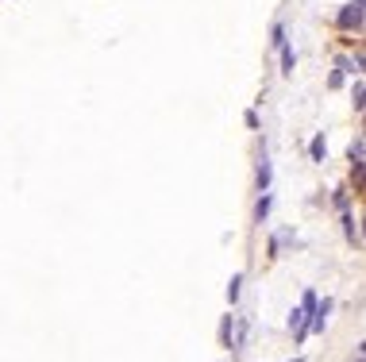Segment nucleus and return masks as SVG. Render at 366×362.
<instances>
[{"mask_svg": "<svg viewBox=\"0 0 366 362\" xmlns=\"http://www.w3.org/2000/svg\"><path fill=\"white\" fill-rule=\"evenodd\" d=\"M301 309L308 312V316H313V309H316V293H313V289H308V293H305V301H301Z\"/></svg>", "mask_w": 366, "mask_h": 362, "instance_id": "obj_9", "label": "nucleus"}, {"mask_svg": "<svg viewBox=\"0 0 366 362\" xmlns=\"http://www.w3.org/2000/svg\"><path fill=\"white\" fill-rule=\"evenodd\" d=\"M278 51H281V73L289 78V73H293V66H297V54H293V46H289V43H281Z\"/></svg>", "mask_w": 366, "mask_h": 362, "instance_id": "obj_4", "label": "nucleus"}, {"mask_svg": "<svg viewBox=\"0 0 366 362\" xmlns=\"http://www.w3.org/2000/svg\"><path fill=\"white\" fill-rule=\"evenodd\" d=\"M362 4L366 0H351V4H343L340 8V16H335V27H340V31H347V35H359L362 31Z\"/></svg>", "mask_w": 366, "mask_h": 362, "instance_id": "obj_1", "label": "nucleus"}, {"mask_svg": "<svg viewBox=\"0 0 366 362\" xmlns=\"http://www.w3.org/2000/svg\"><path fill=\"white\" fill-rule=\"evenodd\" d=\"M324 150H328V147H324V135H316V139H313V147H308L313 162H324Z\"/></svg>", "mask_w": 366, "mask_h": 362, "instance_id": "obj_6", "label": "nucleus"}, {"mask_svg": "<svg viewBox=\"0 0 366 362\" xmlns=\"http://www.w3.org/2000/svg\"><path fill=\"white\" fill-rule=\"evenodd\" d=\"M239 285H243V278H239V274H236V278H231V285H228V301H231V304L239 301Z\"/></svg>", "mask_w": 366, "mask_h": 362, "instance_id": "obj_8", "label": "nucleus"}, {"mask_svg": "<svg viewBox=\"0 0 366 362\" xmlns=\"http://www.w3.org/2000/svg\"><path fill=\"white\" fill-rule=\"evenodd\" d=\"M293 362H301V358H293Z\"/></svg>", "mask_w": 366, "mask_h": 362, "instance_id": "obj_12", "label": "nucleus"}, {"mask_svg": "<svg viewBox=\"0 0 366 362\" xmlns=\"http://www.w3.org/2000/svg\"><path fill=\"white\" fill-rule=\"evenodd\" d=\"M362 155H366V143H362V135L351 143V170H355V177H362Z\"/></svg>", "mask_w": 366, "mask_h": 362, "instance_id": "obj_2", "label": "nucleus"}, {"mask_svg": "<svg viewBox=\"0 0 366 362\" xmlns=\"http://www.w3.org/2000/svg\"><path fill=\"white\" fill-rule=\"evenodd\" d=\"M270 205H274V197H270V189H266V193H262V201H258V208H255V220H258V224L270 216Z\"/></svg>", "mask_w": 366, "mask_h": 362, "instance_id": "obj_5", "label": "nucleus"}, {"mask_svg": "<svg viewBox=\"0 0 366 362\" xmlns=\"http://www.w3.org/2000/svg\"><path fill=\"white\" fill-rule=\"evenodd\" d=\"M220 339H224V343H231V316L224 320V328H220Z\"/></svg>", "mask_w": 366, "mask_h": 362, "instance_id": "obj_11", "label": "nucleus"}, {"mask_svg": "<svg viewBox=\"0 0 366 362\" xmlns=\"http://www.w3.org/2000/svg\"><path fill=\"white\" fill-rule=\"evenodd\" d=\"M362 93H366V89H362V81H355V93H351V100H355V108H359V112H362Z\"/></svg>", "mask_w": 366, "mask_h": 362, "instance_id": "obj_10", "label": "nucleus"}, {"mask_svg": "<svg viewBox=\"0 0 366 362\" xmlns=\"http://www.w3.org/2000/svg\"><path fill=\"white\" fill-rule=\"evenodd\" d=\"M270 43H274V46H281V43H286V27H281V24H274V27H270Z\"/></svg>", "mask_w": 366, "mask_h": 362, "instance_id": "obj_7", "label": "nucleus"}, {"mask_svg": "<svg viewBox=\"0 0 366 362\" xmlns=\"http://www.w3.org/2000/svg\"><path fill=\"white\" fill-rule=\"evenodd\" d=\"M270 177H274V170H270V158H266V150H262V162H258V193H266V189H270Z\"/></svg>", "mask_w": 366, "mask_h": 362, "instance_id": "obj_3", "label": "nucleus"}]
</instances>
